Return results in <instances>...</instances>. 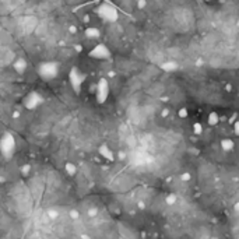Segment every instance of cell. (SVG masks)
I'll use <instances>...</instances> for the list:
<instances>
[{"instance_id":"cell-1","label":"cell","mask_w":239,"mask_h":239,"mask_svg":"<svg viewBox=\"0 0 239 239\" xmlns=\"http://www.w3.org/2000/svg\"><path fill=\"white\" fill-rule=\"evenodd\" d=\"M37 72H38V76L42 80H45V81L53 80L59 74V63L57 62H43V63H39Z\"/></svg>"},{"instance_id":"cell-2","label":"cell","mask_w":239,"mask_h":239,"mask_svg":"<svg viewBox=\"0 0 239 239\" xmlns=\"http://www.w3.org/2000/svg\"><path fill=\"white\" fill-rule=\"evenodd\" d=\"M0 151L4 158H11L16 152V140L13 134L6 133L0 140Z\"/></svg>"},{"instance_id":"cell-3","label":"cell","mask_w":239,"mask_h":239,"mask_svg":"<svg viewBox=\"0 0 239 239\" xmlns=\"http://www.w3.org/2000/svg\"><path fill=\"white\" fill-rule=\"evenodd\" d=\"M85 80V76L81 73L79 67H72L70 72H69V81H70V85H72L73 91L76 94H80L81 91V85Z\"/></svg>"},{"instance_id":"cell-4","label":"cell","mask_w":239,"mask_h":239,"mask_svg":"<svg viewBox=\"0 0 239 239\" xmlns=\"http://www.w3.org/2000/svg\"><path fill=\"white\" fill-rule=\"evenodd\" d=\"M96 11H98V14L102 17L105 21H111V23L112 21H116L118 17H119L116 7H113V4H111V3H102Z\"/></svg>"},{"instance_id":"cell-5","label":"cell","mask_w":239,"mask_h":239,"mask_svg":"<svg viewBox=\"0 0 239 239\" xmlns=\"http://www.w3.org/2000/svg\"><path fill=\"white\" fill-rule=\"evenodd\" d=\"M42 102H43V98H42V95H41L39 92H37V91L28 92V94L24 96V99H23V105H24L28 111L37 109Z\"/></svg>"},{"instance_id":"cell-6","label":"cell","mask_w":239,"mask_h":239,"mask_svg":"<svg viewBox=\"0 0 239 239\" xmlns=\"http://www.w3.org/2000/svg\"><path fill=\"white\" fill-rule=\"evenodd\" d=\"M95 92H96V101L99 104H104L109 96V83L106 79H99L98 84L95 85Z\"/></svg>"},{"instance_id":"cell-7","label":"cell","mask_w":239,"mask_h":239,"mask_svg":"<svg viewBox=\"0 0 239 239\" xmlns=\"http://www.w3.org/2000/svg\"><path fill=\"white\" fill-rule=\"evenodd\" d=\"M90 56H91L92 59L105 60V59H109V57H111V50H109L108 46L104 45V43H98V45H95L94 48L91 49Z\"/></svg>"},{"instance_id":"cell-8","label":"cell","mask_w":239,"mask_h":239,"mask_svg":"<svg viewBox=\"0 0 239 239\" xmlns=\"http://www.w3.org/2000/svg\"><path fill=\"white\" fill-rule=\"evenodd\" d=\"M37 25H38V20H37V17H34V16L25 17L24 28H25V31L27 32H32L35 28H37Z\"/></svg>"},{"instance_id":"cell-9","label":"cell","mask_w":239,"mask_h":239,"mask_svg":"<svg viewBox=\"0 0 239 239\" xmlns=\"http://www.w3.org/2000/svg\"><path fill=\"white\" fill-rule=\"evenodd\" d=\"M13 67H14L16 73L24 74V73L27 72V62H25L23 57H18V59H16V62L13 63Z\"/></svg>"},{"instance_id":"cell-10","label":"cell","mask_w":239,"mask_h":239,"mask_svg":"<svg viewBox=\"0 0 239 239\" xmlns=\"http://www.w3.org/2000/svg\"><path fill=\"white\" fill-rule=\"evenodd\" d=\"M98 152L101 154V157H104L105 159H109V161H113L115 157H113V152L112 150L106 145V144H102V145H99V148H98Z\"/></svg>"},{"instance_id":"cell-11","label":"cell","mask_w":239,"mask_h":239,"mask_svg":"<svg viewBox=\"0 0 239 239\" xmlns=\"http://www.w3.org/2000/svg\"><path fill=\"white\" fill-rule=\"evenodd\" d=\"M233 141H232L231 138H222L221 140V148H222L224 151H231L233 150Z\"/></svg>"},{"instance_id":"cell-12","label":"cell","mask_w":239,"mask_h":239,"mask_svg":"<svg viewBox=\"0 0 239 239\" xmlns=\"http://www.w3.org/2000/svg\"><path fill=\"white\" fill-rule=\"evenodd\" d=\"M208 125L210 126H215V125H218V122H220V116H218V113L217 112H211L210 115H208Z\"/></svg>"},{"instance_id":"cell-13","label":"cell","mask_w":239,"mask_h":239,"mask_svg":"<svg viewBox=\"0 0 239 239\" xmlns=\"http://www.w3.org/2000/svg\"><path fill=\"white\" fill-rule=\"evenodd\" d=\"M64 169H66V172H67V175L69 176H74L77 174V167L72 164V162H67L66 165H64Z\"/></svg>"},{"instance_id":"cell-14","label":"cell","mask_w":239,"mask_h":239,"mask_svg":"<svg viewBox=\"0 0 239 239\" xmlns=\"http://www.w3.org/2000/svg\"><path fill=\"white\" fill-rule=\"evenodd\" d=\"M85 37L87 38H90V39H94V38H98L99 37V31L96 30V28H87L85 30Z\"/></svg>"},{"instance_id":"cell-15","label":"cell","mask_w":239,"mask_h":239,"mask_svg":"<svg viewBox=\"0 0 239 239\" xmlns=\"http://www.w3.org/2000/svg\"><path fill=\"white\" fill-rule=\"evenodd\" d=\"M161 69L165 70V72H174L178 69V64L175 62H168V63H162L161 64Z\"/></svg>"},{"instance_id":"cell-16","label":"cell","mask_w":239,"mask_h":239,"mask_svg":"<svg viewBox=\"0 0 239 239\" xmlns=\"http://www.w3.org/2000/svg\"><path fill=\"white\" fill-rule=\"evenodd\" d=\"M46 215H48L49 220H55V218H57V217H59V213H57L56 210H53V208H50V210H48V211H46Z\"/></svg>"},{"instance_id":"cell-17","label":"cell","mask_w":239,"mask_h":239,"mask_svg":"<svg viewBox=\"0 0 239 239\" xmlns=\"http://www.w3.org/2000/svg\"><path fill=\"white\" fill-rule=\"evenodd\" d=\"M193 132H194V134H197V136L203 134V126L200 123H194L193 125Z\"/></svg>"},{"instance_id":"cell-18","label":"cell","mask_w":239,"mask_h":239,"mask_svg":"<svg viewBox=\"0 0 239 239\" xmlns=\"http://www.w3.org/2000/svg\"><path fill=\"white\" fill-rule=\"evenodd\" d=\"M187 115H189V113H187V109H186V108H180V109H179V112H178V116H179V118H182V119L187 118Z\"/></svg>"},{"instance_id":"cell-19","label":"cell","mask_w":239,"mask_h":239,"mask_svg":"<svg viewBox=\"0 0 239 239\" xmlns=\"http://www.w3.org/2000/svg\"><path fill=\"white\" fill-rule=\"evenodd\" d=\"M176 203V194H169L167 197V204H175Z\"/></svg>"},{"instance_id":"cell-20","label":"cell","mask_w":239,"mask_h":239,"mask_svg":"<svg viewBox=\"0 0 239 239\" xmlns=\"http://www.w3.org/2000/svg\"><path fill=\"white\" fill-rule=\"evenodd\" d=\"M180 178H182V180H183V182H189V180L191 179V175L189 174V172H185V174H182V175H180Z\"/></svg>"},{"instance_id":"cell-21","label":"cell","mask_w":239,"mask_h":239,"mask_svg":"<svg viewBox=\"0 0 239 239\" xmlns=\"http://www.w3.org/2000/svg\"><path fill=\"white\" fill-rule=\"evenodd\" d=\"M79 217H80L79 210H72V211H70V218H73V220H77Z\"/></svg>"},{"instance_id":"cell-22","label":"cell","mask_w":239,"mask_h":239,"mask_svg":"<svg viewBox=\"0 0 239 239\" xmlns=\"http://www.w3.org/2000/svg\"><path fill=\"white\" fill-rule=\"evenodd\" d=\"M21 171H23V175L27 176V175H28V172H30V165H24Z\"/></svg>"},{"instance_id":"cell-23","label":"cell","mask_w":239,"mask_h":239,"mask_svg":"<svg viewBox=\"0 0 239 239\" xmlns=\"http://www.w3.org/2000/svg\"><path fill=\"white\" fill-rule=\"evenodd\" d=\"M238 132H239V122H235L233 123V133L238 134Z\"/></svg>"},{"instance_id":"cell-24","label":"cell","mask_w":239,"mask_h":239,"mask_svg":"<svg viewBox=\"0 0 239 239\" xmlns=\"http://www.w3.org/2000/svg\"><path fill=\"white\" fill-rule=\"evenodd\" d=\"M88 215H90V217H95L96 215V208H91V210L88 211Z\"/></svg>"},{"instance_id":"cell-25","label":"cell","mask_w":239,"mask_h":239,"mask_svg":"<svg viewBox=\"0 0 239 239\" xmlns=\"http://www.w3.org/2000/svg\"><path fill=\"white\" fill-rule=\"evenodd\" d=\"M145 6H147L145 1H138V3H137V7L138 8H143V7H145Z\"/></svg>"},{"instance_id":"cell-26","label":"cell","mask_w":239,"mask_h":239,"mask_svg":"<svg viewBox=\"0 0 239 239\" xmlns=\"http://www.w3.org/2000/svg\"><path fill=\"white\" fill-rule=\"evenodd\" d=\"M168 113H169V111H168V109H164V111H162V116H168Z\"/></svg>"},{"instance_id":"cell-27","label":"cell","mask_w":239,"mask_h":239,"mask_svg":"<svg viewBox=\"0 0 239 239\" xmlns=\"http://www.w3.org/2000/svg\"><path fill=\"white\" fill-rule=\"evenodd\" d=\"M18 116H20V112H14L13 113V118H18Z\"/></svg>"},{"instance_id":"cell-28","label":"cell","mask_w":239,"mask_h":239,"mask_svg":"<svg viewBox=\"0 0 239 239\" xmlns=\"http://www.w3.org/2000/svg\"><path fill=\"white\" fill-rule=\"evenodd\" d=\"M70 32H76V27H70Z\"/></svg>"}]
</instances>
